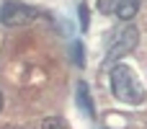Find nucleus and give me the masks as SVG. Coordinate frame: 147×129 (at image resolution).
Listing matches in <instances>:
<instances>
[{
    "label": "nucleus",
    "mask_w": 147,
    "mask_h": 129,
    "mask_svg": "<svg viewBox=\"0 0 147 129\" xmlns=\"http://www.w3.org/2000/svg\"><path fill=\"white\" fill-rule=\"evenodd\" d=\"M111 93H114L121 103H129V106L145 103V88L137 83L134 72H132L127 65H116V67L111 70Z\"/></svg>",
    "instance_id": "1"
},
{
    "label": "nucleus",
    "mask_w": 147,
    "mask_h": 129,
    "mask_svg": "<svg viewBox=\"0 0 147 129\" xmlns=\"http://www.w3.org/2000/svg\"><path fill=\"white\" fill-rule=\"evenodd\" d=\"M137 41H140V31H137L134 26H124V28H119V31L114 34V41H111V47H109L106 65H114L119 57L129 54V52L137 47Z\"/></svg>",
    "instance_id": "2"
},
{
    "label": "nucleus",
    "mask_w": 147,
    "mask_h": 129,
    "mask_svg": "<svg viewBox=\"0 0 147 129\" xmlns=\"http://www.w3.org/2000/svg\"><path fill=\"white\" fill-rule=\"evenodd\" d=\"M36 16H39L36 8H31L26 3H18V0H8L0 8V21L5 26H23V23H31Z\"/></svg>",
    "instance_id": "3"
},
{
    "label": "nucleus",
    "mask_w": 147,
    "mask_h": 129,
    "mask_svg": "<svg viewBox=\"0 0 147 129\" xmlns=\"http://www.w3.org/2000/svg\"><path fill=\"white\" fill-rule=\"evenodd\" d=\"M75 101H78V109H80L88 119L96 116V106H93V98H90V93H88V83H85V80L78 83V88H75Z\"/></svg>",
    "instance_id": "4"
},
{
    "label": "nucleus",
    "mask_w": 147,
    "mask_h": 129,
    "mask_svg": "<svg viewBox=\"0 0 147 129\" xmlns=\"http://www.w3.org/2000/svg\"><path fill=\"white\" fill-rule=\"evenodd\" d=\"M140 8H142V0H119L114 13H116L121 21H132V18L140 13Z\"/></svg>",
    "instance_id": "5"
},
{
    "label": "nucleus",
    "mask_w": 147,
    "mask_h": 129,
    "mask_svg": "<svg viewBox=\"0 0 147 129\" xmlns=\"http://www.w3.org/2000/svg\"><path fill=\"white\" fill-rule=\"evenodd\" d=\"M41 129H70V127H67V122H65V119H59V116H52V119H44Z\"/></svg>",
    "instance_id": "6"
},
{
    "label": "nucleus",
    "mask_w": 147,
    "mask_h": 129,
    "mask_svg": "<svg viewBox=\"0 0 147 129\" xmlns=\"http://www.w3.org/2000/svg\"><path fill=\"white\" fill-rule=\"evenodd\" d=\"M72 59H75L80 67L85 65V54H83V44H80V41H75V44H72Z\"/></svg>",
    "instance_id": "7"
},
{
    "label": "nucleus",
    "mask_w": 147,
    "mask_h": 129,
    "mask_svg": "<svg viewBox=\"0 0 147 129\" xmlns=\"http://www.w3.org/2000/svg\"><path fill=\"white\" fill-rule=\"evenodd\" d=\"M80 18H83V31H85V28H88V5H85V3L80 5Z\"/></svg>",
    "instance_id": "8"
},
{
    "label": "nucleus",
    "mask_w": 147,
    "mask_h": 129,
    "mask_svg": "<svg viewBox=\"0 0 147 129\" xmlns=\"http://www.w3.org/2000/svg\"><path fill=\"white\" fill-rule=\"evenodd\" d=\"M0 109H3V93H0Z\"/></svg>",
    "instance_id": "9"
}]
</instances>
